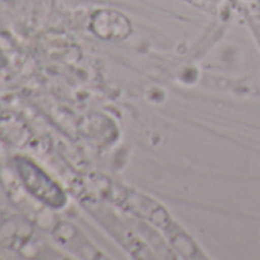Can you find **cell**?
I'll return each mask as SVG.
<instances>
[{"label": "cell", "mask_w": 260, "mask_h": 260, "mask_svg": "<svg viewBox=\"0 0 260 260\" xmlns=\"http://www.w3.org/2000/svg\"><path fill=\"white\" fill-rule=\"evenodd\" d=\"M106 16L107 19H104V14L96 17L95 20V25H98L95 28L96 34L106 39H124L130 31V25L127 19L116 13H106Z\"/></svg>", "instance_id": "6da1fadb"}]
</instances>
